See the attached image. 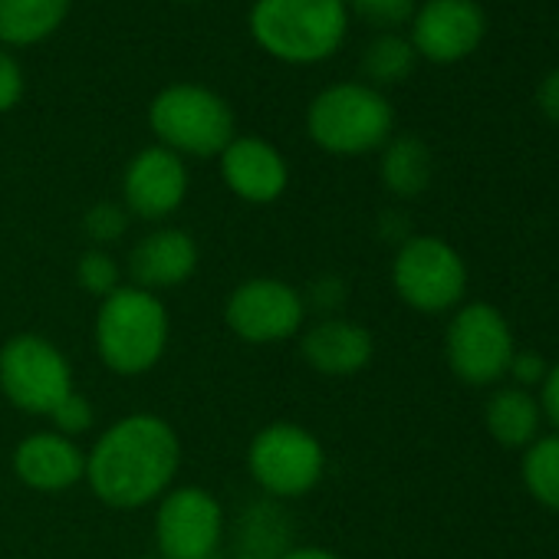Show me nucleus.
I'll list each match as a JSON object with an SVG mask.
<instances>
[{
    "mask_svg": "<svg viewBox=\"0 0 559 559\" xmlns=\"http://www.w3.org/2000/svg\"><path fill=\"white\" fill-rule=\"evenodd\" d=\"M204 559H227L224 552H214V556H204Z\"/></svg>",
    "mask_w": 559,
    "mask_h": 559,
    "instance_id": "34",
    "label": "nucleus"
},
{
    "mask_svg": "<svg viewBox=\"0 0 559 559\" xmlns=\"http://www.w3.org/2000/svg\"><path fill=\"white\" fill-rule=\"evenodd\" d=\"M523 484L536 503L559 513V435L536 438L523 451Z\"/></svg>",
    "mask_w": 559,
    "mask_h": 559,
    "instance_id": "23",
    "label": "nucleus"
},
{
    "mask_svg": "<svg viewBox=\"0 0 559 559\" xmlns=\"http://www.w3.org/2000/svg\"><path fill=\"white\" fill-rule=\"evenodd\" d=\"M392 129L395 109L369 83H333L307 109L313 145L343 158L379 152L392 139Z\"/></svg>",
    "mask_w": 559,
    "mask_h": 559,
    "instance_id": "4",
    "label": "nucleus"
},
{
    "mask_svg": "<svg viewBox=\"0 0 559 559\" xmlns=\"http://www.w3.org/2000/svg\"><path fill=\"white\" fill-rule=\"evenodd\" d=\"M247 471L263 497L280 503L297 500L320 487L326 474V448L297 421H273L250 438Z\"/></svg>",
    "mask_w": 559,
    "mask_h": 559,
    "instance_id": "6",
    "label": "nucleus"
},
{
    "mask_svg": "<svg viewBox=\"0 0 559 559\" xmlns=\"http://www.w3.org/2000/svg\"><path fill=\"white\" fill-rule=\"evenodd\" d=\"M227 330L250 346L294 340L307 323V297L276 276H250L237 284L224 304Z\"/></svg>",
    "mask_w": 559,
    "mask_h": 559,
    "instance_id": "9",
    "label": "nucleus"
},
{
    "mask_svg": "<svg viewBox=\"0 0 559 559\" xmlns=\"http://www.w3.org/2000/svg\"><path fill=\"white\" fill-rule=\"evenodd\" d=\"M0 392L14 408L50 418L76 392L73 366L53 340L17 333L0 346Z\"/></svg>",
    "mask_w": 559,
    "mask_h": 559,
    "instance_id": "7",
    "label": "nucleus"
},
{
    "mask_svg": "<svg viewBox=\"0 0 559 559\" xmlns=\"http://www.w3.org/2000/svg\"><path fill=\"white\" fill-rule=\"evenodd\" d=\"M191 178L181 155L165 145H148L135 152L122 175V204L139 221H165L188 198Z\"/></svg>",
    "mask_w": 559,
    "mask_h": 559,
    "instance_id": "12",
    "label": "nucleus"
},
{
    "mask_svg": "<svg viewBox=\"0 0 559 559\" xmlns=\"http://www.w3.org/2000/svg\"><path fill=\"white\" fill-rule=\"evenodd\" d=\"M415 60H418V53H415L408 37H402V34H379L366 47V53H362V73L372 80L369 86H376V90L379 86H395V83L412 76Z\"/></svg>",
    "mask_w": 559,
    "mask_h": 559,
    "instance_id": "22",
    "label": "nucleus"
},
{
    "mask_svg": "<svg viewBox=\"0 0 559 559\" xmlns=\"http://www.w3.org/2000/svg\"><path fill=\"white\" fill-rule=\"evenodd\" d=\"M227 191L247 204H273L290 185V165L280 148L260 135H234L217 155Z\"/></svg>",
    "mask_w": 559,
    "mask_h": 559,
    "instance_id": "14",
    "label": "nucleus"
},
{
    "mask_svg": "<svg viewBox=\"0 0 559 559\" xmlns=\"http://www.w3.org/2000/svg\"><path fill=\"white\" fill-rule=\"evenodd\" d=\"M14 474L40 493H63L86 480V451L60 431H34L14 448Z\"/></svg>",
    "mask_w": 559,
    "mask_h": 559,
    "instance_id": "15",
    "label": "nucleus"
},
{
    "mask_svg": "<svg viewBox=\"0 0 559 559\" xmlns=\"http://www.w3.org/2000/svg\"><path fill=\"white\" fill-rule=\"evenodd\" d=\"M280 559H343V556L333 552V549H326V546H294V549H287Z\"/></svg>",
    "mask_w": 559,
    "mask_h": 559,
    "instance_id": "32",
    "label": "nucleus"
},
{
    "mask_svg": "<svg viewBox=\"0 0 559 559\" xmlns=\"http://www.w3.org/2000/svg\"><path fill=\"white\" fill-rule=\"evenodd\" d=\"M129 221H132V214L126 211V204H119V201H96L83 214V230L93 240V247H103L106 250L109 243H116V240L126 237Z\"/></svg>",
    "mask_w": 559,
    "mask_h": 559,
    "instance_id": "25",
    "label": "nucleus"
},
{
    "mask_svg": "<svg viewBox=\"0 0 559 559\" xmlns=\"http://www.w3.org/2000/svg\"><path fill=\"white\" fill-rule=\"evenodd\" d=\"M142 559H162V556H158V552H152V556H142Z\"/></svg>",
    "mask_w": 559,
    "mask_h": 559,
    "instance_id": "35",
    "label": "nucleus"
},
{
    "mask_svg": "<svg viewBox=\"0 0 559 559\" xmlns=\"http://www.w3.org/2000/svg\"><path fill=\"white\" fill-rule=\"evenodd\" d=\"M484 425L503 448H530L539 438L543 412L526 389H500L484 405Z\"/></svg>",
    "mask_w": 559,
    "mask_h": 559,
    "instance_id": "20",
    "label": "nucleus"
},
{
    "mask_svg": "<svg viewBox=\"0 0 559 559\" xmlns=\"http://www.w3.org/2000/svg\"><path fill=\"white\" fill-rule=\"evenodd\" d=\"M50 421H53V431H60V435H67V438L76 441L80 435L93 431V425H96V408H93V402H90L83 392H73L70 399L60 402V408L50 415Z\"/></svg>",
    "mask_w": 559,
    "mask_h": 559,
    "instance_id": "27",
    "label": "nucleus"
},
{
    "mask_svg": "<svg viewBox=\"0 0 559 559\" xmlns=\"http://www.w3.org/2000/svg\"><path fill=\"white\" fill-rule=\"evenodd\" d=\"M536 106L549 122H559V67H552L543 76V83L536 90Z\"/></svg>",
    "mask_w": 559,
    "mask_h": 559,
    "instance_id": "30",
    "label": "nucleus"
},
{
    "mask_svg": "<svg viewBox=\"0 0 559 559\" xmlns=\"http://www.w3.org/2000/svg\"><path fill=\"white\" fill-rule=\"evenodd\" d=\"M76 284L93 294L96 300H106L109 294H116L122 287V270L119 260L103 250V247H90L80 260H76Z\"/></svg>",
    "mask_w": 559,
    "mask_h": 559,
    "instance_id": "24",
    "label": "nucleus"
},
{
    "mask_svg": "<svg viewBox=\"0 0 559 559\" xmlns=\"http://www.w3.org/2000/svg\"><path fill=\"white\" fill-rule=\"evenodd\" d=\"M188 4H194V0H188Z\"/></svg>",
    "mask_w": 559,
    "mask_h": 559,
    "instance_id": "36",
    "label": "nucleus"
},
{
    "mask_svg": "<svg viewBox=\"0 0 559 559\" xmlns=\"http://www.w3.org/2000/svg\"><path fill=\"white\" fill-rule=\"evenodd\" d=\"M181 467V441L168 418L132 412L116 418L86 451V484L112 510L158 503Z\"/></svg>",
    "mask_w": 559,
    "mask_h": 559,
    "instance_id": "1",
    "label": "nucleus"
},
{
    "mask_svg": "<svg viewBox=\"0 0 559 559\" xmlns=\"http://www.w3.org/2000/svg\"><path fill=\"white\" fill-rule=\"evenodd\" d=\"M487 34L477 0H425L412 17V47L431 63H457L471 57Z\"/></svg>",
    "mask_w": 559,
    "mask_h": 559,
    "instance_id": "13",
    "label": "nucleus"
},
{
    "mask_svg": "<svg viewBox=\"0 0 559 559\" xmlns=\"http://www.w3.org/2000/svg\"><path fill=\"white\" fill-rule=\"evenodd\" d=\"M168 333L171 320L158 294L122 284L116 294L99 300L93 326L96 356L122 379L152 372L168 349Z\"/></svg>",
    "mask_w": 559,
    "mask_h": 559,
    "instance_id": "2",
    "label": "nucleus"
},
{
    "mask_svg": "<svg viewBox=\"0 0 559 559\" xmlns=\"http://www.w3.org/2000/svg\"><path fill=\"white\" fill-rule=\"evenodd\" d=\"M73 0H0V47H37L70 17Z\"/></svg>",
    "mask_w": 559,
    "mask_h": 559,
    "instance_id": "19",
    "label": "nucleus"
},
{
    "mask_svg": "<svg viewBox=\"0 0 559 559\" xmlns=\"http://www.w3.org/2000/svg\"><path fill=\"white\" fill-rule=\"evenodd\" d=\"M148 129L155 132L158 145L181 158H214L237 135L227 99L201 83L165 86L148 106Z\"/></svg>",
    "mask_w": 559,
    "mask_h": 559,
    "instance_id": "5",
    "label": "nucleus"
},
{
    "mask_svg": "<svg viewBox=\"0 0 559 559\" xmlns=\"http://www.w3.org/2000/svg\"><path fill=\"white\" fill-rule=\"evenodd\" d=\"M198 260H201V253H198V243H194V237L188 230H181V227H155L129 253L132 287L148 290V294L181 287L194 276Z\"/></svg>",
    "mask_w": 559,
    "mask_h": 559,
    "instance_id": "16",
    "label": "nucleus"
},
{
    "mask_svg": "<svg viewBox=\"0 0 559 559\" xmlns=\"http://www.w3.org/2000/svg\"><path fill=\"white\" fill-rule=\"evenodd\" d=\"M224 507L204 487H171L155 507V549L162 559H204L221 552Z\"/></svg>",
    "mask_w": 559,
    "mask_h": 559,
    "instance_id": "11",
    "label": "nucleus"
},
{
    "mask_svg": "<svg viewBox=\"0 0 559 559\" xmlns=\"http://www.w3.org/2000/svg\"><path fill=\"white\" fill-rule=\"evenodd\" d=\"M227 559H257V556H247V552H234V556H227Z\"/></svg>",
    "mask_w": 559,
    "mask_h": 559,
    "instance_id": "33",
    "label": "nucleus"
},
{
    "mask_svg": "<svg viewBox=\"0 0 559 559\" xmlns=\"http://www.w3.org/2000/svg\"><path fill=\"white\" fill-rule=\"evenodd\" d=\"M24 93H27V80L17 57L8 47H0V112L17 109Z\"/></svg>",
    "mask_w": 559,
    "mask_h": 559,
    "instance_id": "28",
    "label": "nucleus"
},
{
    "mask_svg": "<svg viewBox=\"0 0 559 559\" xmlns=\"http://www.w3.org/2000/svg\"><path fill=\"white\" fill-rule=\"evenodd\" d=\"M346 34V0H257L250 8L253 44L280 63H323L343 47Z\"/></svg>",
    "mask_w": 559,
    "mask_h": 559,
    "instance_id": "3",
    "label": "nucleus"
},
{
    "mask_svg": "<svg viewBox=\"0 0 559 559\" xmlns=\"http://www.w3.org/2000/svg\"><path fill=\"white\" fill-rule=\"evenodd\" d=\"M392 287L418 313H448L467 290L464 257L444 237L412 234L392 260Z\"/></svg>",
    "mask_w": 559,
    "mask_h": 559,
    "instance_id": "8",
    "label": "nucleus"
},
{
    "mask_svg": "<svg viewBox=\"0 0 559 559\" xmlns=\"http://www.w3.org/2000/svg\"><path fill=\"white\" fill-rule=\"evenodd\" d=\"M546 372H549V362L539 353H533V349H516L513 359H510V366H507V376H513L516 389L543 385Z\"/></svg>",
    "mask_w": 559,
    "mask_h": 559,
    "instance_id": "29",
    "label": "nucleus"
},
{
    "mask_svg": "<svg viewBox=\"0 0 559 559\" xmlns=\"http://www.w3.org/2000/svg\"><path fill=\"white\" fill-rule=\"evenodd\" d=\"M349 4L366 24L382 27V34H395V27L412 24L418 11V0H349Z\"/></svg>",
    "mask_w": 559,
    "mask_h": 559,
    "instance_id": "26",
    "label": "nucleus"
},
{
    "mask_svg": "<svg viewBox=\"0 0 559 559\" xmlns=\"http://www.w3.org/2000/svg\"><path fill=\"white\" fill-rule=\"evenodd\" d=\"M300 356L313 372L326 379H349L372 362L376 340L366 326L353 320L323 317L300 336Z\"/></svg>",
    "mask_w": 559,
    "mask_h": 559,
    "instance_id": "17",
    "label": "nucleus"
},
{
    "mask_svg": "<svg viewBox=\"0 0 559 559\" xmlns=\"http://www.w3.org/2000/svg\"><path fill=\"white\" fill-rule=\"evenodd\" d=\"M294 516L273 497L250 500L237 516V552L257 559H280L294 549Z\"/></svg>",
    "mask_w": 559,
    "mask_h": 559,
    "instance_id": "18",
    "label": "nucleus"
},
{
    "mask_svg": "<svg viewBox=\"0 0 559 559\" xmlns=\"http://www.w3.org/2000/svg\"><path fill=\"white\" fill-rule=\"evenodd\" d=\"M382 185L395 198H418L435 175V158L431 148L418 135H392L382 145V162H379Z\"/></svg>",
    "mask_w": 559,
    "mask_h": 559,
    "instance_id": "21",
    "label": "nucleus"
},
{
    "mask_svg": "<svg viewBox=\"0 0 559 559\" xmlns=\"http://www.w3.org/2000/svg\"><path fill=\"white\" fill-rule=\"evenodd\" d=\"M513 333L503 313L490 304L461 307L444 333V356L451 372L467 385H490L507 376L513 359Z\"/></svg>",
    "mask_w": 559,
    "mask_h": 559,
    "instance_id": "10",
    "label": "nucleus"
},
{
    "mask_svg": "<svg viewBox=\"0 0 559 559\" xmlns=\"http://www.w3.org/2000/svg\"><path fill=\"white\" fill-rule=\"evenodd\" d=\"M536 402H539V412L549 418V425H552L556 435H559V362L549 366V372H546V379H543V395H539Z\"/></svg>",
    "mask_w": 559,
    "mask_h": 559,
    "instance_id": "31",
    "label": "nucleus"
}]
</instances>
